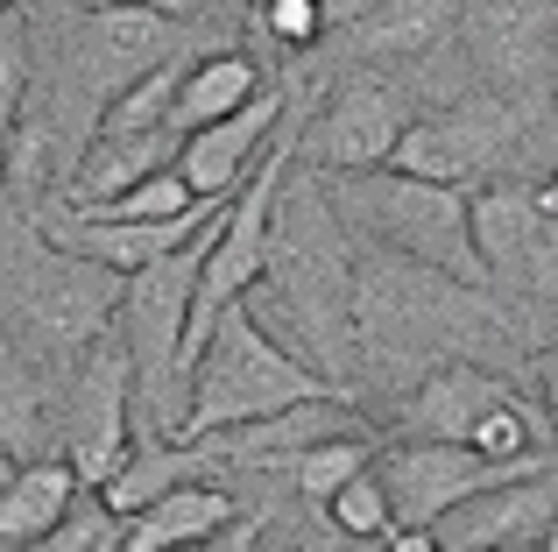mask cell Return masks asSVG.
<instances>
[{
    "mask_svg": "<svg viewBox=\"0 0 558 552\" xmlns=\"http://www.w3.org/2000/svg\"><path fill=\"white\" fill-rule=\"evenodd\" d=\"M340 432H368V418L354 411V397H304V404H283L269 418H247V425H227V432H205V454L213 468H247V475H283L304 446L318 440H340Z\"/></svg>",
    "mask_w": 558,
    "mask_h": 552,
    "instance_id": "obj_15",
    "label": "cell"
},
{
    "mask_svg": "<svg viewBox=\"0 0 558 552\" xmlns=\"http://www.w3.org/2000/svg\"><path fill=\"white\" fill-rule=\"evenodd\" d=\"M255 22L276 50L304 57L312 43H326V0H255Z\"/></svg>",
    "mask_w": 558,
    "mask_h": 552,
    "instance_id": "obj_29",
    "label": "cell"
},
{
    "mask_svg": "<svg viewBox=\"0 0 558 552\" xmlns=\"http://www.w3.org/2000/svg\"><path fill=\"white\" fill-rule=\"evenodd\" d=\"M113 545H121V517L85 489V496L64 511V525H50L36 545H14V552H113Z\"/></svg>",
    "mask_w": 558,
    "mask_h": 552,
    "instance_id": "obj_27",
    "label": "cell"
},
{
    "mask_svg": "<svg viewBox=\"0 0 558 552\" xmlns=\"http://www.w3.org/2000/svg\"><path fill=\"white\" fill-rule=\"evenodd\" d=\"M170 149H178V135H93L85 156L64 170V184H57L50 206H99V199L142 184L149 170H163Z\"/></svg>",
    "mask_w": 558,
    "mask_h": 552,
    "instance_id": "obj_21",
    "label": "cell"
},
{
    "mask_svg": "<svg viewBox=\"0 0 558 552\" xmlns=\"http://www.w3.org/2000/svg\"><path fill=\"white\" fill-rule=\"evenodd\" d=\"M178 79H184V50L163 57L156 71H142V79H128L121 93L99 99L93 135H170V93H178Z\"/></svg>",
    "mask_w": 558,
    "mask_h": 552,
    "instance_id": "obj_24",
    "label": "cell"
},
{
    "mask_svg": "<svg viewBox=\"0 0 558 552\" xmlns=\"http://www.w3.org/2000/svg\"><path fill=\"white\" fill-rule=\"evenodd\" d=\"M269 531V525H262ZM255 552H340L332 539H276V545H255Z\"/></svg>",
    "mask_w": 558,
    "mask_h": 552,
    "instance_id": "obj_32",
    "label": "cell"
},
{
    "mask_svg": "<svg viewBox=\"0 0 558 552\" xmlns=\"http://www.w3.org/2000/svg\"><path fill=\"white\" fill-rule=\"evenodd\" d=\"M375 545L381 552H438V539H432V531H417V525H389Z\"/></svg>",
    "mask_w": 558,
    "mask_h": 552,
    "instance_id": "obj_31",
    "label": "cell"
},
{
    "mask_svg": "<svg viewBox=\"0 0 558 552\" xmlns=\"http://www.w3.org/2000/svg\"><path fill=\"white\" fill-rule=\"evenodd\" d=\"M78 496H85V489H78V475H71L57 454L22 460V468L8 475V489H0V552L36 545L50 525H64V511H71Z\"/></svg>",
    "mask_w": 558,
    "mask_h": 552,
    "instance_id": "obj_22",
    "label": "cell"
},
{
    "mask_svg": "<svg viewBox=\"0 0 558 552\" xmlns=\"http://www.w3.org/2000/svg\"><path fill=\"white\" fill-rule=\"evenodd\" d=\"M318 121L298 128V164L304 170H381L396 135L410 128L417 99L389 71H347L332 99H312Z\"/></svg>",
    "mask_w": 558,
    "mask_h": 552,
    "instance_id": "obj_9",
    "label": "cell"
},
{
    "mask_svg": "<svg viewBox=\"0 0 558 552\" xmlns=\"http://www.w3.org/2000/svg\"><path fill=\"white\" fill-rule=\"evenodd\" d=\"M241 304L298 361H312L326 383L354 389V375H347V361H354V340H347V319H354V235L326 206L318 170H304L298 156H290L283 184H276L262 269Z\"/></svg>",
    "mask_w": 558,
    "mask_h": 552,
    "instance_id": "obj_2",
    "label": "cell"
},
{
    "mask_svg": "<svg viewBox=\"0 0 558 552\" xmlns=\"http://www.w3.org/2000/svg\"><path fill=\"white\" fill-rule=\"evenodd\" d=\"M57 446V383L0 333V454L36 460Z\"/></svg>",
    "mask_w": 558,
    "mask_h": 552,
    "instance_id": "obj_20",
    "label": "cell"
},
{
    "mask_svg": "<svg viewBox=\"0 0 558 552\" xmlns=\"http://www.w3.org/2000/svg\"><path fill=\"white\" fill-rule=\"evenodd\" d=\"M233 517H241V496L227 482H213V475H198V482H178L156 503H142L135 517H121V545L113 552H178V545H198L205 531L233 525Z\"/></svg>",
    "mask_w": 558,
    "mask_h": 552,
    "instance_id": "obj_18",
    "label": "cell"
},
{
    "mask_svg": "<svg viewBox=\"0 0 558 552\" xmlns=\"http://www.w3.org/2000/svg\"><path fill=\"white\" fill-rule=\"evenodd\" d=\"M523 135H545V99H509L488 93V85H466L438 113H410V128L396 135L381 170L460 184V192H474L488 178H537V170H523Z\"/></svg>",
    "mask_w": 558,
    "mask_h": 552,
    "instance_id": "obj_5",
    "label": "cell"
},
{
    "mask_svg": "<svg viewBox=\"0 0 558 552\" xmlns=\"http://www.w3.org/2000/svg\"><path fill=\"white\" fill-rule=\"evenodd\" d=\"M213 220L184 249H170L156 263H142L135 276H121L113 340H121L128 375H135V397H142L135 425L142 432H178V418H184V312H191V269H198V249L213 235Z\"/></svg>",
    "mask_w": 558,
    "mask_h": 552,
    "instance_id": "obj_6",
    "label": "cell"
},
{
    "mask_svg": "<svg viewBox=\"0 0 558 552\" xmlns=\"http://www.w3.org/2000/svg\"><path fill=\"white\" fill-rule=\"evenodd\" d=\"M198 475H213V454H205L198 440H178V432H142V440H128V454L113 460V475L93 489V496L107 503L113 517H135L142 503H156L163 489H178V482H198Z\"/></svg>",
    "mask_w": 558,
    "mask_h": 552,
    "instance_id": "obj_19",
    "label": "cell"
},
{
    "mask_svg": "<svg viewBox=\"0 0 558 552\" xmlns=\"http://www.w3.org/2000/svg\"><path fill=\"white\" fill-rule=\"evenodd\" d=\"M14 468H22V460H8V454H0V489H8V475H14Z\"/></svg>",
    "mask_w": 558,
    "mask_h": 552,
    "instance_id": "obj_33",
    "label": "cell"
},
{
    "mask_svg": "<svg viewBox=\"0 0 558 552\" xmlns=\"http://www.w3.org/2000/svg\"><path fill=\"white\" fill-rule=\"evenodd\" d=\"M509 475H531V468H509V460H481L466 446H438V440H389L375 446V482L389 496L396 525H417L432 531L452 503H466L474 489H495Z\"/></svg>",
    "mask_w": 558,
    "mask_h": 552,
    "instance_id": "obj_11",
    "label": "cell"
},
{
    "mask_svg": "<svg viewBox=\"0 0 558 552\" xmlns=\"http://www.w3.org/2000/svg\"><path fill=\"white\" fill-rule=\"evenodd\" d=\"M347 340H354V361L347 375H368L389 397H403L417 375L446 369V361H488L517 355L523 326L488 298V290L460 284V276L410 263V255L368 249L354 241V319H347Z\"/></svg>",
    "mask_w": 558,
    "mask_h": 552,
    "instance_id": "obj_1",
    "label": "cell"
},
{
    "mask_svg": "<svg viewBox=\"0 0 558 552\" xmlns=\"http://www.w3.org/2000/svg\"><path fill=\"white\" fill-rule=\"evenodd\" d=\"M368 460H375V432H340V440L304 446V454L283 468V482H290V489H298V496L318 511V503H326L340 482H354V475L368 468Z\"/></svg>",
    "mask_w": 558,
    "mask_h": 552,
    "instance_id": "obj_25",
    "label": "cell"
},
{
    "mask_svg": "<svg viewBox=\"0 0 558 552\" xmlns=\"http://www.w3.org/2000/svg\"><path fill=\"white\" fill-rule=\"evenodd\" d=\"M551 213H558L551 178H488L466 192V235H474L488 298L517 319V298L531 290L537 326L551 304Z\"/></svg>",
    "mask_w": 558,
    "mask_h": 552,
    "instance_id": "obj_7",
    "label": "cell"
},
{
    "mask_svg": "<svg viewBox=\"0 0 558 552\" xmlns=\"http://www.w3.org/2000/svg\"><path fill=\"white\" fill-rule=\"evenodd\" d=\"M262 93V64L247 50H213L198 64H184L178 93H170V135H191V128L219 121V113L247 107Z\"/></svg>",
    "mask_w": 558,
    "mask_h": 552,
    "instance_id": "obj_23",
    "label": "cell"
},
{
    "mask_svg": "<svg viewBox=\"0 0 558 552\" xmlns=\"http://www.w3.org/2000/svg\"><path fill=\"white\" fill-rule=\"evenodd\" d=\"M22 93H28V28H22V8H8L0 14V149L22 128Z\"/></svg>",
    "mask_w": 558,
    "mask_h": 552,
    "instance_id": "obj_28",
    "label": "cell"
},
{
    "mask_svg": "<svg viewBox=\"0 0 558 552\" xmlns=\"http://www.w3.org/2000/svg\"><path fill=\"white\" fill-rule=\"evenodd\" d=\"M551 531V468L509 475L495 489H474L432 525L438 552H523V539Z\"/></svg>",
    "mask_w": 558,
    "mask_h": 552,
    "instance_id": "obj_16",
    "label": "cell"
},
{
    "mask_svg": "<svg viewBox=\"0 0 558 552\" xmlns=\"http://www.w3.org/2000/svg\"><path fill=\"white\" fill-rule=\"evenodd\" d=\"M135 440V375H128L121 340H93L71 375L57 383V446L50 454L78 475V489H99L113 475V460Z\"/></svg>",
    "mask_w": 558,
    "mask_h": 552,
    "instance_id": "obj_8",
    "label": "cell"
},
{
    "mask_svg": "<svg viewBox=\"0 0 558 552\" xmlns=\"http://www.w3.org/2000/svg\"><path fill=\"white\" fill-rule=\"evenodd\" d=\"M326 184V206L340 213V227L368 249L410 255V263H432L460 284L488 290L466 235V192L460 184H432V178H403V170H318Z\"/></svg>",
    "mask_w": 558,
    "mask_h": 552,
    "instance_id": "obj_4",
    "label": "cell"
},
{
    "mask_svg": "<svg viewBox=\"0 0 558 552\" xmlns=\"http://www.w3.org/2000/svg\"><path fill=\"white\" fill-rule=\"evenodd\" d=\"M318 511H326V531H332L340 545H375L381 531L396 525V517H389V496H381V482H375V460L354 475V482L332 489Z\"/></svg>",
    "mask_w": 558,
    "mask_h": 552,
    "instance_id": "obj_26",
    "label": "cell"
},
{
    "mask_svg": "<svg viewBox=\"0 0 558 552\" xmlns=\"http://www.w3.org/2000/svg\"><path fill=\"white\" fill-rule=\"evenodd\" d=\"M517 375L488 369V361H446V369L417 375V383L396 397L389 432L396 440H438V446H466V432L495 411V404L517 397Z\"/></svg>",
    "mask_w": 558,
    "mask_h": 552,
    "instance_id": "obj_14",
    "label": "cell"
},
{
    "mask_svg": "<svg viewBox=\"0 0 558 552\" xmlns=\"http://www.w3.org/2000/svg\"><path fill=\"white\" fill-rule=\"evenodd\" d=\"M452 14L460 0H375L368 14H354L340 36V57L361 71H389V64H424L452 43Z\"/></svg>",
    "mask_w": 558,
    "mask_h": 552,
    "instance_id": "obj_17",
    "label": "cell"
},
{
    "mask_svg": "<svg viewBox=\"0 0 558 552\" xmlns=\"http://www.w3.org/2000/svg\"><path fill=\"white\" fill-rule=\"evenodd\" d=\"M304 397H354V389L326 383L312 361H298L247 304H227V312L213 319V333H205L198 361H191L178 440H205V432L247 425V418H269V411L304 404Z\"/></svg>",
    "mask_w": 558,
    "mask_h": 552,
    "instance_id": "obj_3",
    "label": "cell"
},
{
    "mask_svg": "<svg viewBox=\"0 0 558 552\" xmlns=\"http://www.w3.org/2000/svg\"><path fill=\"white\" fill-rule=\"evenodd\" d=\"M452 36L474 57V85L545 99L551 85V0H460Z\"/></svg>",
    "mask_w": 558,
    "mask_h": 552,
    "instance_id": "obj_10",
    "label": "cell"
},
{
    "mask_svg": "<svg viewBox=\"0 0 558 552\" xmlns=\"http://www.w3.org/2000/svg\"><path fill=\"white\" fill-rule=\"evenodd\" d=\"M8 8H22V0H0V14H8Z\"/></svg>",
    "mask_w": 558,
    "mask_h": 552,
    "instance_id": "obj_34",
    "label": "cell"
},
{
    "mask_svg": "<svg viewBox=\"0 0 558 552\" xmlns=\"http://www.w3.org/2000/svg\"><path fill=\"white\" fill-rule=\"evenodd\" d=\"M537 552H545V545H537Z\"/></svg>",
    "mask_w": 558,
    "mask_h": 552,
    "instance_id": "obj_35",
    "label": "cell"
},
{
    "mask_svg": "<svg viewBox=\"0 0 558 552\" xmlns=\"http://www.w3.org/2000/svg\"><path fill=\"white\" fill-rule=\"evenodd\" d=\"M283 107H290V93L262 85L247 107H233V113H219V121L178 135L170 170L184 178V192L191 199H233V192H241V178L255 170V156L269 149V135L283 128Z\"/></svg>",
    "mask_w": 558,
    "mask_h": 552,
    "instance_id": "obj_13",
    "label": "cell"
},
{
    "mask_svg": "<svg viewBox=\"0 0 558 552\" xmlns=\"http://www.w3.org/2000/svg\"><path fill=\"white\" fill-rule=\"evenodd\" d=\"M78 71L99 99L121 93L128 79L156 71L163 57L184 50V22L170 8H149V0H93L78 14Z\"/></svg>",
    "mask_w": 558,
    "mask_h": 552,
    "instance_id": "obj_12",
    "label": "cell"
},
{
    "mask_svg": "<svg viewBox=\"0 0 558 552\" xmlns=\"http://www.w3.org/2000/svg\"><path fill=\"white\" fill-rule=\"evenodd\" d=\"M262 525H269V517H262V511H247V517H233V525L205 531L198 545H178V552H255V545H262Z\"/></svg>",
    "mask_w": 558,
    "mask_h": 552,
    "instance_id": "obj_30",
    "label": "cell"
}]
</instances>
